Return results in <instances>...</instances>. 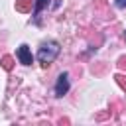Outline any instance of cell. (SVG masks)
I'll return each instance as SVG.
<instances>
[{
  "mask_svg": "<svg viewBox=\"0 0 126 126\" xmlns=\"http://www.w3.org/2000/svg\"><path fill=\"white\" fill-rule=\"evenodd\" d=\"M59 51H61V47H59V43L55 41V39H49V41H43L41 43V47L37 49V61L43 65V67H47V65H51L55 59H57V55H59Z\"/></svg>",
  "mask_w": 126,
  "mask_h": 126,
  "instance_id": "cell-1",
  "label": "cell"
},
{
  "mask_svg": "<svg viewBox=\"0 0 126 126\" xmlns=\"http://www.w3.org/2000/svg\"><path fill=\"white\" fill-rule=\"evenodd\" d=\"M67 91H69V75L67 73H61L57 77V83H55V94L57 96H63V94H67Z\"/></svg>",
  "mask_w": 126,
  "mask_h": 126,
  "instance_id": "cell-2",
  "label": "cell"
},
{
  "mask_svg": "<svg viewBox=\"0 0 126 126\" xmlns=\"http://www.w3.org/2000/svg\"><path fill=\"white\" fill-rule=\"evenodd\" d=\"M18 59H20V63H24V65H32L33 63V57H32V51H30V47L26 45V43H22L20 47H18Z\"/></svg>",
  "mask_w": 126,
  "mask_h": 126,
  "instance_id": "cell-3",
  "label": "cell"
},
{
  "mask_svg": "<svg viewBox=\"0 0 126 126\" xmlns=\"http://www.w3.org/2000/svg\"><path fill=\"white\" fill-rule=\"evenodd\" d=\"M47 2H49V0H35V2H33V18H35V20H37L39 12L47 6Z\"/></svg>",
  "mask_w": 126,
  "mask_h": 126,
  "instance_id": "cell-4",
  "label": "cell"
},
{
  "mask_svg": "<svg viewBox=\"0 0 126 126\" xmlns=\"http://www.w3.org/2000/svg\"><path fill=\"white\" fill-rule=\"evenodd\" d=\"M32 8V0H16V10L18 12H28Z\"/></svg>",
  "mask_w": 126,
  "mask_h": 126,
  "instance_id": "cell-5",
  "label": "cell"
},
{
  "mask_svg": "<svg viewBox=\"0 0 126 126\" xmlns=\"http://www.w3.org/2000/svg\"><path fill=\"white\" fill-rule=\"evenodd\" d=\"M2 67H4L6 71H10V69L14 67V59H12L10 55H4V57H2Z\"/></svg>",
  "mask_w": 126,
  "mask_h": 126,
  "instance_id": "cell-6",
  "label": "cell"
},
{
  "mask_svg": "<svg viewBox=\"0 0 126 126\" xmlns=\"http://www.w3.org/2000/svg\"><path fill=\"white\" fill-rule=\"evenodd\" d=\"M116 79H118L120 87H122V89H126V81H124V77H122V75H116Z\"/></svg>",
  "mask_w": 126,
  "mask_h": 126,
  "instance_id": "cell-7",
  "label": "cell"
},
{
  "mask_svg": "<svg viewBox=\"0 0 126 126\" xmlns=\"http://www.w3.org/2000/svg\"><path fill=\"white\" fill-rule=\"evenodd\" d=\"M116 6L118 8H126V0H116Z\"/></svg>",
  "mask_w": 126,
  "mask_h": 126,
  "instance_id": "cell-8",
  "label": "cell"
}]
</instances>
